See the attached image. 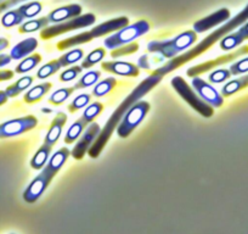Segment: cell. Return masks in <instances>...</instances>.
Instances as JSON below:
<instances>
[{"mask_svg":"<svg viewBox=\"0 0 248 234\" xmlns=\"http://www.w3.org/2000/svg\"><path fill=\"white\" fill-rule=\"evenodd\" d=\"M83 56H84V52H83L82 49H73L60 56L59 61L62 67H66V66H70L79 61L80 59H83Z\"/></svg>","mask_w":248,"mask_h":234,"instance_id":"obj_29","label":"cell"},{"mask_svg":"<svg viewBox=\"0 0 248 234\" xmlns=\"http://www.w3.org/2000/svg\"><path fill=\"white\" fill-rule=\"evenodd\" d=\"M87 126H88V122L83 118V117H80L79 120L76 121V122L71 126L70 130L67 131V133H66V137H65L66 144H72V143L75 142V140L77 139L83 132H84Z\"/></svg>","mask_w":248,"mask_h":234,"instance_id":"obj_24","label":"cell"},{"mask_svg":"<svg viewBox=\"0 0 248 234\" xmlns=\"http://www.w3.org/2000/svg\"><path fill=\"white\" fill-rule=\"evenodd\" d=\"M242 89H245L242 80H241V78H237V80L230 81V82L226 83V84L221 88V95H223V98L230 97V95L235 94V93L240 92V90Z\"/></svg>","mask_w":248,"mask_h":234,"instance_id":"obj_37","label":"cell"},{"mask_svg":"<svg viewBox=\"0 0 248 234\" xmlns=\"http://www.w3.org/2000/svg\"><path fill=\"white\" fill-rule=\"evenodd\" d=\"M66 122H67V116H66V114L59 112V114L56 115V117L54 118V121L51 122L49 132L46 133V137H45L44 139V144L52 147V145L59 140L60 135H61L62 133V128L66 125Z\"/></svg>","mask_w":248,"mask_h":234,"instance_id":"obj_17","label":"cell"},{"mask_svg":"<svg viewBox=\"0 0 248 234\" xmlns=\"http://www.w3.org/2000/svg\"><path fill=\"white\" fill-rule=\"evenodd\" d=\"M105 56H106V49H104V48H97V49H95L94 51H92L90 54H88L87 56H85V59L82 63V67H93L94 65L99 64L100 61H102V59H104Z\"/></svg>","mask_w":248,"mask_h":234,"instance_id":"obj_28","label":"cell"},{"mask_svg":"<svg viewBox=\"0 0 248 234\" xmlns=\"http://www.w3.org/2000/svg\"><path fill=\"white\" fill-rule=\"evenodd\" d=\"M93 39H95V38L93 37L92 32H83V33H79V34L73 35V37H70V38H66V39L59 42L57 43V49L60 50L70 49V48L76 47V45L92 42Z\"/></svg>","mask_w":248,"mask_h":234,"instance_id":"obj_20","label":"cell"},{"mask_svg":"<svg viewBox=\"0 0 248 234\" xmlns=\"http://www.w3.org/2000/svg\"><path fill=\"white\" fill-rule=\"evenodd\" d=\"M33 80H34V78H33L32 76H25V77L20 78V80H18L17 82L14 83V84L9 85L5 90L8 97L9 98L17 97V95L21 94L23 90H26L27 88H30L31 85H32Z\"/></svg>","mask_w":248,"mask_h":234,"instance_id":"obj_23","label":"cell"},{"mask_svg":"<svg viewBox=\"0 0 248 234\" xmlns=\"http://www.w3.org/2000/svg\"><path fill=\"white\" fill-rule=\"evenodd\" d=\"M75 87H68V88H61V89H57L56 92H54L51 94V97L49 98V101L54 105H60L63 101H66L68 97L75 92Z\"/></svg>","mask_w":248,"mask_h":234,"instance_id":"obj_35","label":"cell"},{"mask_svg":"<svg viewBox=\"0 0 248 234\" xmlns=\"http://www.w3.org/2000/svg\"><path fill=\"white\" fill-rule=\"evenodd\" d=\"M51 87L52 84L50 82H45L42 83V84L35 85V87L31 88V89L26 93L23 100H25V102H27V104H33V102L35 101H39V100L51 89Z\"/></svg>","mask_w":248,"mask_h":234,"instance_id":"obj_21","label":"cell"},{"mask_svg":"<svg viewBox=\"0 0 248 234\" xmlns=\"http://www.w3.org/2000/svg\"><path fill=\"white\" fill-rule=\"evenodd\" d=\"M40 61H42V55L40 54L31 55V56H28L27 59H25V60H22L20 64H18L17 67H16L15 70L16 73L28 72V71L33 70L35 66L39 65Z\"/></svg>","mask_w":248,"mask_h":234,"instance_id":"obj_26","label":"cell"},{"mask_svg":"<svg viewBox=\"0 0 248 234\" xmlns=\"http://www.w3.org/2000/svg\"><path fill=\"white\" fill-rule=\"evenodd\" d=\"M38 47L37 38H27V39L22 40L21 43L16 44L15 47L11 49L10 56L13 60H20L22 57L27 56L31 52L34 51Z\"/></svg>","mask_w":248,"mask_h":234,"instance_id":"obj_18","label":"cell"},{"mask_svg":"<svg viewBox=\"0 0 248 234\" xmlns=\"http://www.w3.org/2000/svg\"><path fill=\"white\" fill-rule=\"evenodd\" d=\"M100 75H101V73H100L99 71H90V72L85 73V75L78 81V83H76L75 89H83V88H88L90 87V85L95 84V83L99 81Z\"/></svg>","mask_w":248,"mask_h":234,"instance_id":"obj_34","label":"cell"},{"mask_svg":"<svg viewBox=\"0 0 248 234\" xmlns=\"http://www.w3.org/2000/svg\"><path fill=\"white\" fill-rule=\"evenodd\" d=\"M101 68H104L107 72L125 76V77H137L140 72L137 65L132 63H124V61H106L101 64Z\"/></svg>","mask_w":248,"mask_h":234,"instance_id":"obj_14","label":"cell"},{"mask_svg":"<svg viewBox=\"0 0 248 234\" xmlns=\"http://www.w3.org/2000/svg\"><path fill=\"white\" fill-rule=\"evenodd\" d=\"M102 110H104V105H102L101 102H93L92 105H89V106L85 109L84 114H83V118H84L88 123L93 122V121L101 114Z\"/></svg>","mask_w":248,"mask_h":234,"instance_id":"obj_36","label":"cell"},{"mask_svg":"<svg viewBox=\"0 0 248 234\" xmlns=\"http://www.w3.org/2000/svg\"><path fill=\"white\" fill-rule=\"evenodd\" d=\"M128 25H129V20H128V17H118L96 26V27L93 28L90 32H92L93 37L99 38L105 34H108V33L111 32H114V31L122 30V28L127 27Z\"/></svg>","mask_w":248,"mask_h":234,"instance_id":"obj_16","label":"cell"},{"mask_svg":"<svg viewBox=\"0 0 248 234\" xmlns=\"http://www.w3.org/2000/svg\"><path fill=\"white\" fill-rule=\"evenodd\" d=\"M51 148L47 144H43L42 147L38 149V151L35 152L34 156L31 160V166L34 169H42L45 166L46 161L49 160L50 152H51Z\"/></svg>","mask_w":248,"mask_h":234,"instance_id":"obj_22","label":"cell"},{"mask_svg":"<svg viewBox=\"0 0 248 234\" xmlns=\"http://www.w3.org/2000/svg\"><path fill=\"white\" fill-rule=\"evenodd\" d=\"M61 67L62 66L61 64H60L59 59H57V60H52L50 61L49 64H46V65L42 66V68L38 70L37 77L39 78V80H45V78L50 77V76H52L54 73H56Z\"/></svg>","mask_w":248,"mask_h":234,"instance_id":"obj_32","label":"cell"},{"mask_svg":"<svg viewBox=\"0 0 248 234\" xmlns=\"http://www.w3.org/2000/svg\"><path fill=\"white\" fill-rule=\"evenodd\" d=\"M146 61H147V56H146V55H144V56H141V57H140L139 65L141 66V67H144V68H149L150 66H149V64L146 63Z\"/></svg>","mask_w":248,"mask_h":234,"instance_id":"obj_48","label":"cell"},{"mask_svg":"<svg viewBox=\"0 0 248 234\" xmlns=\"http://www.w3.org/2000/svg\"><path fill=\"white\" fill-rule=\"evenodd\" d=\"M23 1L26 0H3V1H0V14H3L4 11L9 10L17 4L23 3Z\"/></svg>","mask_w":248,"mask_h":234,"instance_id":"obj_43","label":"cell"},{"mask_svg":"<svg viewBox=\"0 0 248 234\" xmlns=\"http://www.w3.org/2000/svg\"><path fill=\"white\" fill-rule=\"evenodd\" d=\"M80 14H82V6L78 5V4H72V5L62 6V8L51 11L47 15V20H49V22L57 23L65 20H70V18L77 17Z\"/></svg>","mask_w":248,"mask_h":234,"instance_id":"obj_15","label":"cell"},{"mask_svg":"<svg viewBox=\"0 0 248 234\" xmlns=\"http://www.w3.org/2000/svg\"><path fill=\"white\" fill-rule=\"evenodd\" d=\"M96 17L93 14H85V15H79L77 17H73L71 20L66 21V22L57 23V25L50 26V27H45L40 32V37L43 39H51V38L57 37L60 34H63L66 32H71L75 30H80V28L89 27V26L94 25Z\"/></svg>","mask_w":248,"mask_h":234,"instance_id":"obj_7","label":"cell"},{"mask_svg":"<svg viewBox=\"0 0 248 234\" xmlns=\"http://www.w3.org/2000/svg\"><path fill=\"white\" fill-rule=\"evenodd\" d=\"M14 78V72L10 70H3L0 71V82H4V81H9Z\"/></svg>","mask_w":248,"mask_h":234,"instance_id":"obj_44","label":"cell"},{"mask_svg":"<svg viewBox=\"0 0 248 234\" xmlns=\"http://www.w3.org/2000/svg\"><path fill=\"white\" fill-rule=\"evenodd\" d=\"M150 31V23L147 21L141 20L139 22H135L133 25L127 26V27L122 28L118 32L114 33L113 35L105 39V47L107 49H116V48L122 47V45L129 44L137 38L146 34Z\"/></svg>","mask_w":248,"mask_h":234,"instance_id":"obj_6","label":"cell"},{"mask_svg":"<svg viewBox=\"0 0 248 234\" xmlns=\"http://www.w3.org/2000/svg\"><path fill=\"white\" fill-rule=\"evenodd\" d=\"M52 176L46 171V169H43L42 173L38 174L37 177L31 182V184L28 185L27 189L23 193V200L28 204H33V202L37 201L40 197L43 195V193L45 192L47 187H49L50 182L52 180Z\"/></svg>","mask_w":248,"mask_h":234,"instance_id":"obj_10","label":"cell"},{"mask_svg":"<svg viewBox=\"0 0 248 234\" xmlns=\"http://www.w3.org/2000/svg\"><path fill=\"white\" fill-rule=\"evenodd\" d=\"M90 99H92V98H90L89 94L78 95V97L76 98L70 105H68V110H70V112L78 111V110H80L82 107L87 106V105L90 102Z\"/></svg>","mask_w":248,"mask_h":234,"instance_id":"obj_40","label":"cell"},{"mask_svg":"<svg viewBox=\"0 0 248 234\" xmlns=\"http://www.w3.org/2000/svg\"><path fill=\"white\" fill-rule=\"evenodd\" d=\"M83 67L82 66H73V67L67 68L66 71L60 75V81L61 82H70V81H73L75 78H77V76L82 72Z\"/></svg>","mask_w":248,"mask_h":234,"instance_id":"obj_42","label":"cell"},{"mask_svg":"<svg viewBox=\"0 0 248 234\" xmlns=\"http://www.w3.org/2000/svg\"><path fill=\"white\" fill-rule=\"evenodd\" d=\"M9 47V40L6 38H0V51Z\"/></svg>","mask_w":248,"mask_h":234,"instance_id":"obj_49","label":"cell"},{"mask_svg":"<svg viewBox=\"0 0 248 234\" xmlns=\"http://www.w3.org/2000/svg\"><path fill=\"white\" fill-rule=\"evenodd\" d=\"M100 132H101V128H100L99 123H92V125L85 130L84 134H83L82 138L78 140L76 147L73 148L71 155H72L76 160H82L83 157L85 156V154L88 152V150L92 148L93 143L95 142V139H96L97 135L100 134Z\"/></svg>","mask_w":248,"mask_h":234,"instance_id":"obj_12","label":"cell"},{"mask_svg":"<svg viewBox=\"0 0 248 234\" xmlns=\"http://www.w3.org/2000/svg\"><path fill=\"white\" fill-rule=\"evenodd\" d=\"M43 6L39 1H31V3L25 4V5L20 6L18 8V11L21 13V15L23 16L25 18H31L37 16L38 14L42 11Z\"/></svg>","mask_w":248,"mask_h":234,"instance_id":"obj_33","label":"cell"},{"mask_svg":"<svg viewBox=\"0 0 248 234\" xmlns=\"http://www.w3.org/2000/svg\"><path fill=\"white\" fill-rule=\"evenodd\" d=\"M150 111V104L145 100H139L137 104L133 105L127 114L124 115L122 121L117 127V134L121 138H128L133 131L144 121L147 112Z\"/></svg>","mask_w":248,"mask_h":234,"instance_id":"obj_5","label":"cell"},{"mask_svg":"<svg viewBox=\"0 0 248 234\" xmlns=\"http://www.w3.org/2000/svg\"><path fill=\"white\" fill-rule=\"evenodd\" d=\"M241 80H242L243 87L247 88V87H248V75L245 76V77H241Z\"/></svg>","mask_w":248,"mask_h":234,"instance_id":"obj_50","label":"cell"},{"mask_svg":"<svg viewBox=\"0 0 248 234\" xmlns=\"http://www.w3.org/2000/svg\"><path fill=\"white\" fill-rule=\"evenodd\" d=\"M139 50V44L138 43H129V44H125V45H122V47L116 48L111 51V56L112 57H121L123 55H129L133 54V52H137Z\"/></svg>","mask_w":248,"mask_h":234,"instance_id":"obj_38","label":"cell"},{"mask_svg":"<svg viewBox=\"0 0 248 234\" xmlns=\"http://www.w3.org/2000/svg\"><path fill=\"white\" fill-rule=\"evenodd\" d=\"M197 40V34L195 31H186L175 38L169 40H155L147 44V50L150 52H158L166 59H173L180 52L186 51L187 48L195 44Z\"/></svg>","mask_w":248,"mask_h":234,"instance_id":"obj_3","label":"cell"},{"mask_svg":"<svg viewBox=\"0 0 248 234\" xmlns=\"http://www.w3.org/2000/svg\"><path fill=\"white\" fill-rule=\"evenodd\" d=\"M243 40L245 39L238 34V32L231 33V34L225 35V37L220 40V48L223 50H225V51H228V50H232L235 49L236 47L242 44Z\"/></svg>","mask_w":248,"mask_h":234,"instance_id":"obj_30","label":"cell"},{"mask_svg":"<svg viewBox=\"0 0 248 234\" xmlns=\"http://www.w3.org/2000/svg\"><path fill=\"white\" fill-rule=\"evenodd\" d=\"M192 87L195 88V90L197 92V94L200 95L202 100L209 104L213 107H220L224 104V98L223 95L219 94L217 92L216 88L212 87L209 83H207L206 81H203L200 77H194L192 78Z\"/></svg>","mask_w":248,"mask_h":234,"instance_id":"obj_11","label":"cell"},{"mask_svg":"<svg viewBox=\"0 0 248 234\" xmlns=\"http://www.w3.org/2000/svg\"><path fill=\"white\" fill-rule=\"evenodd\" d=\"M49 25V20L47 17H40L37 18V20H31L25 22L23 25L20 26L18 28V32L20 33H32L35 32V31L44 30L45 27H47Z\"/></svg>","mask_w":248,"mask_h":234,"instance_id":"obj_25","label":"cell"},{"mask_svg":"<svg viewBox=\"0 0 248 234\" xmlns=\"http://www.w3.org/2000/svg\"><path fill=\"white\" fill-rule=\"evenodd\" d=\"M11 56L10 55H5V54H0V67H4V66L9 65L11 63Z\"/></svg>","mask_w":248,"mask_h":234,"instance_id":"obj_45","label":"cell"},{"mask_svg":"<svg viewBox=\"0 0 248 234\" xmlns=\"http://www.w3.org/2000/svg\"><path fill=\"white\" fill-rule=\"evenodd\" d=\"M247 21H248V5L246 6V8L243 9L240 14H237L235 17H232L231 20H229L228 22L224 23V25L221 26V27H219L218 30H216L214 32H212L211 34L207 35V37L204 38L201 43H199L196 47H194L192 49L186 50V51L183 52V55L173 57V59H170L168 63L164 64L162 67L157 68V70L154 72V75L163 77V76L173 72L174 70L179 68L180 66L185 65V64H187L189 61L194 60L195 57H197V56H200L201 54H203V52L207 51L209 48L213 47V45L216 44L218 40H221L224 37H225V35H228L229 33H231L233 30H236L237 27H240L241 25L246 23Z\"/></svg>","mask_w":248,"mask_h":234,"instance_id":"obj_2","label":"cell"},{"mask_svg":"<svg viewBox=\"0 0 248 234\" xmlns=\"http://www.w3.org/2000/svg\"><path fill=\"white\" fill-rule=\"evenodd\" d=\"M246 54H248V45H245V47L240 48V49L231 52V54L223 55V56L217 57V59H214V60H209L203 64H200V65L192 66V67H190L189 70L186 71V75L191 78L199 77L200 75H202V73L204 72H208V71L212 70V68H216L218 67V66L224 65V64L231 63L232 60H235V59H237V57L242 56V55H246Z\"/></svg>","mask_w":248,"mask_h":234,"instance_id":"obj_9","label":"cell"},{"mask_svg":"<svg viewBox=\"0 0 248 234\" xmlns=\"http://www.w3.org/2000/svg\"><path fill=\"white\" fill-rule=\"evenodd\" d=\"M231 77L230 70H226V68H220V70H217L214 72H212L209 75L208 80L211 83L214 84H219V83H223L225 81H228Z\"/></svg>","mask_w":248,"mask_h":234,"instance_id":"obj_39","label":"cell"},{"mask_svg":"<svg viewBox=\"0 0 248 234\" xmlns=\"http://www.w3.org/2000/svg\"><path fill=\"white\" fill-rule=\"evenodd\" d=\"M8 99H9V97H8V94H6L5 90H0V106L5 104V102L8 101Z\"/></svg>","mask_w":248,"mask_h":234,"instance_id":"obj_47","label":"cell"},{"mask_svg":"<svg viewBox=\"0 0 248 234\" xmlns=\"http://www.w3.org/2000/svg\"><path fill=\"white\" fill-rule=\"evenodd\" d=\"M23 20H25V17L21 15V13L17 9V10L8 11V13L3 16V18H1V25L6 28H10L14 27V26L21 25Z\"/></svg>","mask_w":248,"mask_h":234,"instance_id":"obj_31","label":"cell"},{"mask_svg":"<svg viewBox=\"0 0 248 234\" xmlns=\"http://www.w3.org/2000/svg\"><path fill=\"white\" fill-rule=\"evenodd\" d=\"M229 70H230L231 76H237L248 72V56L245 57V59H241V60L236 61L235 64H232V65L230 66Z\"/></svg>","mask_w":248,"mask_h":234,"instance_id":"obj_41","label":"cell"},{"mask_svg":"<svg viewBox=\"0 0 248 234\" xmlns=\"http://www.w3.org/2000/svg\"><path fill=\"white\" fill-rule=\"evenodd\" d=\"M70 155H71V151L67 149V148L66 147L61 148V149L57 150V151L55 152L51 157H50V160H49V162H47L45 169H46V171L51 174L52 177H54L55 174H56L57 172L61 169V167L63 166V164L67 161V159Z\"/></svg>","mask_w":248,"mask_h":234,"instance_id":"obj_19","label":"cell"},{"mask_svg":"<svg viewBox=\"0 0 248 234\" xmlns=\"http://www.w3.org/2000/svg\"><path fill=\"white\" fill-rule=\"evenodd\" d=\"M237 32H238V34L243 38V39L245 40L248 39V21L242 26V27L240 28V30L237 31Z\"/></svg>","mask_w":248,"mask_h":234,"instance_id":"obj_46","label":"cell"},{"mask_svg":"<svg viewBox=\"0 0 248 234\" xmlns=\"http://www.w3.org/2000/svg\"><path fill=\"white\" fill-rule=\"evenodd\" d=\"M116 84H117V80L114 77L106 78V80L101 81V82L97 83V84L95 85V88L93 89V95H95V97L97 98L104 97V95L108 94V93L116 87Z\"/></svg>","mask_w":248,"mask_h":234,"instance_id":"obj_27","label":"cell"},{"mask_svg":"<svg viewBox=\"0 0 248 234\" xmlns=\"http://www.w3.org/2000/svg\"><path fill=\"white\" fill-rule=\"evenodd\" d=\"M162 77L161 76H157L152 73L151 76H149L147 78H145L137 88H134L132 93L128 95L123 101L121 102V105L118 106V109L111 115V117L108 118V121L106 122L105 127L102 128L100 134L97 135V138L95 139V142L93 143L92 148L88 150V155H89L92 159H96L99 157V155L101 154V151L104 150V148L106 147L107 142L111 138L112 133H113L114 128L118 127L119 122L122 121V118L124 117V115L127 114L128 110L133 106L134 104H137L141 98H144L147 93L151 89H154L159 82H161Z\"/></svg>","mask_w":248,"mask_h":234,"instance_id":"obj_1","label":"cell"},{"mask_svg":"<svg viewBox=\"0 0 248 234\" xmlns=\"http://www.w3.org/2000/svg\"><path fill=\"white\" fill-rule=\"evenodd\" d=\"M170 84L171 87L175 89V92L178 93V94L195 110V111H197L200 115L206 117V118H209V117L213 116V106H211V105L207 104L204 100H202L201 98H200V95L196 94V93L192 90V88L187 84V82H186L183 77L175 76V77L171 78Z\"/></svg>","mask_w":248,"mask_h":234,"instance_id":"obj_4","label":"cell"},{"mask_svg":"<svg viewBox=\"0 0 248 234\" xmlns=\"http://www.w3.org/2000/svg\"><path fill=\"white\" fill-rule=\"evenodd\" d=\"M37 117L32 116V115L8 121V122H4L0 125V138H10L23 134V133L32 131L33 128L37 127Z\"/></svg>","mask_w":248,"mask_h":234,"instance_id":"obj_8","label":"cell"},{"mask_svg":"<svg viewBox=\"0 0 248 234\" xmlns=\"http://www.w3.org/2000/svg\"><path fill=\"white\" fill-rule=\"evenodd\" d=\"M230 20V11L228 9H220V10L216 11L212 15L207 16V17L199 20L197 22L194 23V31L196 33L206 32V31L211 30V28L216 27V26L221 25L223 22H226Z\"/></svg>","mask_w":248,"mask_h":234,"instance_id":"obj_13","label":"cell"}]
</instances>
